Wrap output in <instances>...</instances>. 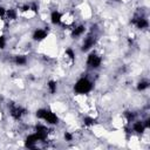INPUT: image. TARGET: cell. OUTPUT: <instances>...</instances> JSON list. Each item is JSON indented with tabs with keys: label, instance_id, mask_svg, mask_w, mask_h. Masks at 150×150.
<instances>
[{
	"label": "cell",
	"instance_id": "cell-1",
	"mask_svg": "<svg viewBox=\"0 0 150 150\" xmlns=\"http://www.w3.org/2000/svg\"><path fill=\"white\" fill-rule=\"evenodd\" d=\"M93 88H94L93 81L88 76L79 77L73 86V90L76 95H87L93 90Z\"/></svg>",
	"mask_w": 150,
	"mask_h": 150
},
{
	"label": "cell",
	"instance_id": "cell-2",
	"mask_svg": "<svg viewBox=\"0 0 150 150\" xmlns=\"http://www.w3.org/2000/svg\"><path fill=\"white\" fill-rule=\"evenodd\" d=\"M35 116L38 120L43 121L47 125H56L60 122V118L56 112L47 108H39L35 111Z\"/></svg>",
	"mask_w": 150,
	"mask_h": 150
},
{
	"label": "cell",
	"instance_id": "cell-3",
	"mask_svg": "<svg viewBox=\"0 0 150 150\" xmlns=\"http://www.w3.org/2000/svg\"><path fill=\"white\" fill-rule=\"evenodd\" d=\"M102 61H103L102 56L96 50H90L87 59H86V64H87L88 68H90L93 70H96V69L101 68Z\"/></svg>",
	"mask_w": 150,
	"mask_h": 150
},
{
	"label": "cell",
	"instance_id": "cell-4",
	"mask_svg": "<svg viewBox=\"0 0 150 150\" xmlns=\"http://www.w3.org/2000/svg\"><path fill=\"white\" fill-rule=\"evenodd\" d=\"M131 23H132L137 29H139V30H144V29L149 28V21H148V19H146V16H144V15H142V14L134 16L132 20H131Z\"/></svg>",
	"mask_w": 150,
	"mask_h": 150
},
{
	"label": "cell",
	"instance_id": "cell-5",
	"mask_svg": "<svg viewBox=\"0 0 150 150\" xmlns=\"http://www.w3.org/2000/svg\"><path fill=\"white\" fill-rule=\"evenodd\" d=\"M95 45H96V36L91 33V34H89L84 38V40L82 42V46H81V52L88 53L94 48Z\"/></svg>",
	"mask_w": 150,
	"mask_h": 150
},
{
	"label": "cell",
	"instance_id": "cell-6",
	"mask_svg": "<svg viewBox=\"0 0 150 150\" xmlns=\"http://www.w3.org/2000/svg\"><path fill=\"white\" fill-rule=\"evenodd\" d=\"M131 131L132 132H135V134H137V135H143L148 129L145 128V124H144V122H143V118L142 120H134L131 123Z\"/></svg>",
	"mask_w": 150,
	"mask_h": 150
},
{
	"label": "cell",
	"instance_id": "cell-7",
	"mask_svg": "<svg viewBox=\"0 0 150 150\" xmlns=\"http://www.w3.org/2000/svg\"><path fill=\"white\" fill-rule=\"evenodd\" d=\"M48 34L49 33H48L47 28H40V27H38V28H35L33 30L32 39L34 41H36V42H41V41H43V40H46L48 38Z\"/></svg>",
	"mask_w": 150,
	"mask_h": 150
},
{
	"label": "cell",
	"instance_id": "cell-8",
	"mask_svg": "<svg viewBox=\"0 0 150 150\" xmlns=\"http://www.w3.org/2000/svg\"><path fill=\"white\" fill-rule=\"evenodd\" d=\"M9 114L11 116L16 120V121H20L22 118V116L26 114V109L22 108L21 105H18V104H12L11 105V109H9Z\"/></svg>",
	"mask_w": 150,
	"mask_h": 150
},
{
	"label": "cell",
	"instance_id": "cell-9",
	"mask_svg": "<svg viewBox=\"0 0 150 150\" xmlns=\"http://www.w3.org/2000/svg\"><path fill=\"white\" fill-rule=\"evenodd\" d=\"M39 142H40V139H39L38 135H36V132L34 131V132H30V134H28L26 136V138H25V146L33 149V148H36Z\"/></svg>",
	"mask_w": 150,
	"mask_h": 150
},
{
	"label": "cell",
	"instance_id": "cell-10",
	"mask_svg": "<svg viewBox=\"0 0 150 150\" xmlns=\"http://www.w3.org/2000/svg\"><path fill=\"white\" fill-rule=\"evenodd\" d=\"M87 32V27L86 25L83 23H80V25H76L71 28V32H70V36L73 39H80L81 36H83Z\"/></svg>",
	"mask_w": 150,
	"mask_h": 150
},
{
	"label": "cell",
	"instance_id": "cell-11",
	"mask_svg": "<svg viewBox=\"0 0 150 150\" xmlns=\"http://www.w3.org/2000/svg\"><path fill=\"white\" fill-rule=\"evenodd\" d=\"M62 16H63V14L60 11L53 9L50 12V15H49V21L53 26H60L62 23Z\"/></svg>",
	"mask_w": 150,
	"mask_h": 150
},
{
	"label": "cell",
	"instance_id": "cell-12",
	"mask_svg": "<svg viewBox=\"0 0 150 150\" xmlns=\"http://www.w3.org/2000/svg\"><path fill=\"white\" fill-rule=\"evenodd\" d=\"M149 86H150V82L146 80V79H142V80H139L138 82H137V84H136V89H137V91H145V90H148L149 89Z\"/></svg>",
	"mask_w": 150,
	"mask_h": 150
},
{
	"label": "cell",
	"instance_id": "cell-13",
	"mask_svg": "<svg viewBox=\"0 0 150 150\" xmlns=\"http://www.w3.org/2000/svg\"><path fill=\"white\" fill-rule=\"evenodd\" d=\"M13 61H14V63H15L16 66L22 67V66H26V64H27L28 59H27L26 55H15L14 59H13Z\"/></svg>",
	"mask_w": 150,
	"mask_h": 150
},
{
	"label": "cell",
	"instance_id": "cell-14",
	"mask_svg": "<svg viewBox=\"0 0 150 150\" xmlns=\"http://www.w3.org/2000/svg\"><path fill=\"white\" fill-rule=\"evenodd\" d=\"M18 14H19V12L15 8H7L6 9V19L8 21H13V20L18 19Z\"/></svg>",
	"mask_w": 150,
	"mask_h": 150
},
{
	"label": "cell",
	"instance_id": "cell-15",
	"mask_svg": "<svg viewBox=\"0 0 150 150\" xmlns=\"http://www.w3.org/2000/svg\"><path fill=\"white\" fill-rule=\"evenodd\" d=\"M47 88H48V91H49L50 95L56 94V91H57V82L55 80H49L47 82Z\"/></svg>",
	"mask_w": 150,
	"mask_h": 150
},
{
	"label": "cell",
	"instance_id": "cell-16",
	"mask_svg": "<svg viewBox=\"0 0 150 150\" xmlns=\"http://www.w3.org/2000/svg\"><path fill=\"white\" fill-rule=\"evenodd\" d=\"M64 56H66L68 60H70V61H74V60H75V56H76V54H75V50H74L71 47H68V48H66V50H64Z\"/></svg>",
	"mask_w": 150,
	"mask_h": 150
},
{
	"label": "cell",
	"instance_id": "cell-17",
	"mask_svg": "<svg viewBox=\"0 0 150 150\" xmlns=\"http://www.w3.org/2000/svg\"><path fill=\"white\" fill-rule=\"evenodd\" d=\"M83 124H84V127H93L96 124V120L91 116H84L83 117Z\"/></svg>",
	"mask_w": 150,
	"mask_h": 150
},
{
	"label": "cell",
	"instance_id": "cell-18",
	"mask_svg": "<svg viewBox=\"0 0 150 150\" xmlns=\"http://www.w3.org/2000/svg\"><path fill=\"white\" fill-rule=\"evenodd\" d=\"M63 139L66 142H71V141H74V135L69 131H64L63 132Z\"/></svg>",
	"mask_w": 150,
	"mask_h": 150
},
{
	"label": "cell",
	"instance_id": "cell-19",
	"mask_svg": "<svg viewBox=\"0 0 150 150\" xmlns=\"http://www.w3.org/2000/svg\"><path fill=\"white\" fill-rule=\"evenodd\" d=\"M7 46V39L5 35H0V49H5Z\"/></svg>",
	"mask_w": 150,
	"mask_h": 150
},
{
	"label": "cell",
	"instance_id": "cell-20",
	"mask_svg": "<svg viewBox=\"0 0 150 150\" xmlns=\"http://www.w3.org/2000/svg\"><path fill=\"white\" fill-rule=\"evenodd\" d=\"M6 9L4 6H0V19L4 20V18H6Z\"/></svg>",
	"mask_w": 150,
	"mask_h": 150
}]
</instances>
